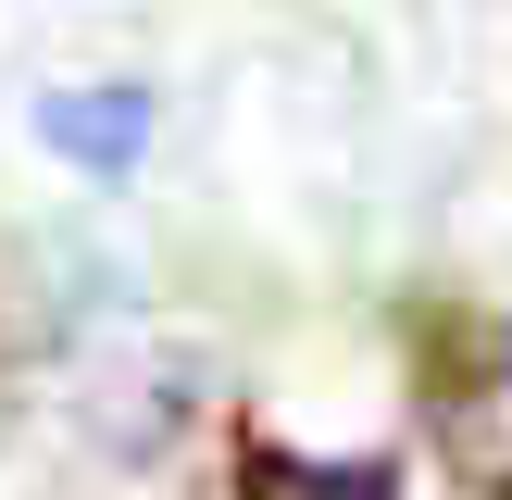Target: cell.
<instances>
[{
  "instance_id": "cell-1",
  "label": "cell",
  "mask_w": 512,
  "mask_h": 500,
  "mask_svg": "<svg viewBox=\"0 0 512 500\" xmlns=\"http://www.w3.org/2000/svg\"><path fill=\"white\" fill-rule=\"evenodd\" d=\"M250 500H388L375 475H325V463H250Z\"/></svg>"
}]
</instances>
